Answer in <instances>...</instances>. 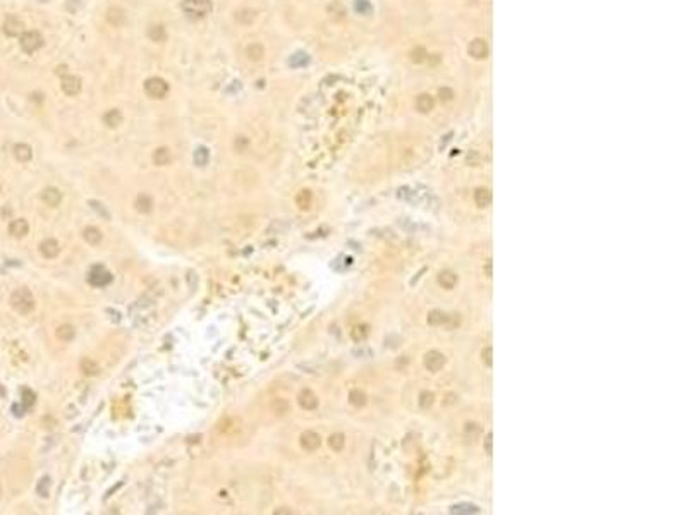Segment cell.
Wrapping results in <instances>:
<instances>
[{"instance_id": "cell-31", "label": "cell", "mask_w": 687, "mask_h": 515, "mask_svg": "<svg viewBox=\"0 0 687 515\" xmlns=\"http://www.w3.org/2000/svg\"><path fill=\"white\" fill-rule=\"evenodd\" d=\"M246 54H248V57H249V60L259 62V60L263 59V55H265V50H263V47L259 45V43H253V45H249V47H248Z\"/></svg>"}, {"instance_id": "cell-41", "label": "cell", "mask_w": 687, "mask_h": 515, "mask_svg": "<svg viewBox=\"0 0 687 515\" xmlns=\"http://www.w3.org/2000/svg\"><path fill=\"white\" fill-rule=\"evenodd\" d=\"M481 357H483V361H484V364L488 366V368H492L493 366V350H492V347H486V349H483V352H481Z\"/></svg>"}, {"instance_id": "cell-22", "label": "cell", "mask_w": 687, "mask_h": 515, "mask_svg": "<svg viewBox=\"0 0 687 515\" xmlns=\"http://www.w3.org/2000/svg\"><path fill=\"white\" fill-rule=\"evenodd\" d=\"M103 122L107 124L108 127H117L119 124L122 122V114H121V110H117V108H112V110H108L107 114L103 115Z\"/></svg>"}, {"instance_id": "cell-25", "label": "cell", "mask_w": 687, "mask_h": 515, "mask_svg": "<svg viewBox=\"0 0 687 515\" xmlns=\"http://www.w3.org/2000/svg\"><path fill=\"white\" fill-rule=\"evenodd\" d=\"M349 402L352 404L354 407H364V406H366V402H368L366 393L361 392V390H358V388L350 390V393H349Z\"/></svg>"}, {"instance_id": "cell-38", "label": "cell", "mask_w": 687, "mask_h": 515, "mask_svg": "<svg viewBox=\"0 0 687 515\" xmlns=\"http://www.w3.org/2000/svg\"><path fill=\"white\" fill-rule=\"evenodd\" d=\"M35 398H36V395L31 392L30 388H25V390H23V404H25L26 407H31L33 404H35Z\"/></svg>"}, {"instance_id": "cell-39", "label": "cell", "mask_w": 687, "mask_h": 515, "mask_svg": "<svg viewBox=\"0 0 687 515\" xmlns=\"http://www.w3.org/2000/svg\"><path fill=\"white\" fill-rule=\"evenodd\" d=\"M466 436L469 438V440H476V435L479 433V428H478V424H474V422H469V424H466Z\"/></svg>"}, {"instance_id": "cell-42", "label": "cell", "mask_w": 687, "mask_h": 515, "mask_svg": "<svg viewBox=\"0 0 687 515\" xmlns=\"http://www.w3.org/2000/svg\"><path fill=\"white\" fill-rule=\"evenodd\" d=\"M241 146H242V150L248 146V139L246 138H237V141H235V150L241 151Z\"/></svg>"}, {"instance_id": "cell-18", "label": "cell", "mask_w": 687, "mask_h": 515, "mask_svg": "<svg viewBox=\"0 0 687 515\" xmlns=\"http://www.w3.org/2000/svg\"><path fill=\"white\" fill-rule=\"evenodd\" d=\"M172 162V155L169 151V148H157L155 153H153V163L158 167L169 165Z\"/></svg>"}, {"instance_id": "cell-3", "label": "cell", "mask_w": 687, "mask_h": 515, "mask_svg": "<svg viewBox=\"0 0 687 515\" xmlns=\"http://www.w3.org/2000/svg\"><path fill=\"white\" fill-rule=\"evenodd\" d=\"M145 91L148 96H151V98L160 100L169 95V84H167L162 78H150L145 83Z\"/></svg>"}, {"instance_id": "cell-17", "label": "cell", "mask_w": 687, "mask_h": 515, "mask_svg": "<svg viewBox=\"0 0 687 515\" xmlns=\"http://www.w3.org/2000/svg\"><path fill=\"white\" fill-rule=\"evenodd\" d=\"M107 19H108V23L112 24V26L119 28V26H122V24L126 23V14H124L122 9H119V7H110L108 14H107Z\"/></svg>"}, {"instance_id": "cell-15", "label": "cell", "mask_w": 687, "mask_h": 515, "mask_svg": "<svg viewBox=\"0 0 687 515\" xmlns=\"http://www.w3.org/2000/svg\"><path fill=\"white\" fill-rule=\"evenodd\" d=\"M438 283H440V287L450 290V288H454L457 285V275H455L454 272H450V270H444V272L438 273Z\"/></svg>"}, {"instance_id": "cell-30", "label": "cell", "mask_w": 687, "mask_h": 515, "mask_svg": "<svg viewBox=\"0 0 687 515\" xmlns=\"http://www.w3.org/2000/svg\"><path fill=\"white\" fill-rule=\"evenodd\" d=\"M474 201H476L478 206L486 208V206H490V203H492V192L488 189H478L476 194H474Z\"/></svg>"}, {"instance_id": "cell-23", "label": "cell", "mask_w": 687, "mask_h": 515, "mask_svg": "<svg viewBox=\"0 0 687 515\" xmlns=\"http://www.w3.org/2000/svg\"><path fill=\"white\" fill-rule=\"evenodd\" d=\"M148 36H150V40H151V41H157V43L165 41V40H167L165 28H163L162 24H153L150 30H148Z\"/></svg>"}, {"instance_id": "cell-37", "label": "cell", "mask_w": 687, "mask_h": 515, "mask_svg": "<svg viewBox=\"0 0 687 515\" xmlns=\"http://www.w3.org/2000/svg\"><path fill=\"white\" fill-rule=\"evenodd\" d=\"M289 64H291L292 67H301V65H306V64H307V55H306V54H294V55L291 57Z\"/></svg>"}, {"instance_id": "cell-24", "label": "cell", "mask_w": 687, "mask_h": 515, "mask_svg": "<svg viewBox=\"0 0 687 515\" xmlns=\"http://www.w3.org/2000/svg\"><path fill=\"white\" fill-rule=\"evenodd\" d=\"M311 203H313V194H311V191L302 189L299 194L296 196V205L299 206L301 210H309Z\"/></svg>"}, {"instance_id": "cell-35", "label": "cell", "mask_w": 687, "mask_h": 515, "mask_svg": "<svg viewBox=\"0 0 687 515\" xmlns=\"http://www.w3.org/2000/svg\"><path fill=\"white\" fill-rule=\"evenodd\" d=\"M450 512L452 513H478L479 510H478V507H474V505H455Z\"/></svg>"}, {"instance_id": "cell-34", "label": "cell", "mask_w": 687, "mask_h": 515, "mask_svg": "<svg viewBox=\"0 0 687 515\" xmlns=\"http://www.w3.org/2000/svg\"><path fill=\"white\" fill-rule=\"evenodd\" d=\"M433 402H435V395L431 392H421V395H419V406H421V409H430L431 406H433Z\"/></svg>"}, {"instance_id": "cell-32", "label": "cell", "mask_w": 687, "mask_h": 515, "mask_svg": "<svg viewBox=\"0 0 687 515\" xmlns=\"http://www.w3.org/2000/svg\"><path fill=\"white\" fill-rule=\"evenodd\" d=\"M208 160H210V151H208V148H205V146H200V148H196V151H194V163L198 167H205L206 163H208Z\"/></svg>"}, {"instance_id": "cell-8", "label": "cell", "mask_w": 687, "mask_h": 515, "mask_svg": "<svg viewBox=\"0 0 687 515\" xmlns=\"http://www.w3.org/2000/svg\"><path fill=\"white\" fill-rule=\"evenodd\" d=\"M40 253H41V256H43V258H47V259H54V258L59 256L60 246H59V242H57L55 239H52V237L43 239V240H41V244H40Z\"/></svg>"}, {"instance_id": "cell-36", "label": "cell", "mask_w": 687, "mask_h": 515, "mask_svg": "<svg viewBox=\"0 0 687 515\" xmlns=\"http://www.w3.org/2000/svg\"><path fill=\"white\" fill-rule=\"evenodd\" d=\"M272 409L278 414V416H282V414H285V412H287V409H289V404L283 400V398H275V400L272 402Z\"/></svg>"}, {"instance_id": "cell-33", "label": "cell", "mask_w": 687, "mask_h": 515, "mask_svg": "<svg viewBox=\"0 0 687 515\" xmlns=\"http://www.w3.org/2000/svg\"><path fill=\"white\" fill-rule=\"evenodd\" d=\"M428 321H430V325H435V326L445 325L447 321H449V316H447L445 312H441V311H431L430 316H428Z\"/></svg>"}, {"instance_id": "cell-7", "label": "cell", "mask_w": 687, "mask_h": 515, "mask_svg": "<svg viewBox=\"0 0 687 515\" xmlns=\"http://www.w3.org/2000/svg\"><path fill=\"white\" fill-rule=\"evenodd\" d=\"M299 443L306 452H315L321 445V438L315 431H304L299 438Z\"/></svg>"}, {"instance_id": "cell-2", "label": "cell", "mask_w": 687, "mask_h": 515, "mask_svg": "<svg viewBox=\"0 0 687 515\" xmlns=\"http://www.w3.org/2000/svg\"><path fill=\"white\" fill-rule=\"evenodd\" d=\"M182 11L189 19L198 21V19H203L211 12V0H184Z\"/></svg>"}, {"instance_id": "cell-14", "label": "cell", "mask_w": 687, "mask_h": 515, "mask_svg": "<svg viewBox=\"0 0 687 515\" xmlns=\"http://www.w3.org/2000/svg\"><path fill=\"white\" fill-rule=\"evenodd\" d=\"M14 156H16V160H17V162H23V163L30 162L31 158H33V150H31V146H30V144H26V143H19V144H16V146H14Z\"/></svg>"}, {"instance_id": "cell-21", "label": "cell", "mask_w": 687, "mask_h": 515, "mask_svg": "<svg viewBox=\"0 0 687 515\" xmlns=\"http://www.w3.org/2000/svg\"><path fill=\"white\" fill-rule=\"evenodd\" d=\"M83 237H84L86 242L91 244V246H97V244L102 242L103 234L100 232L97 227H86L84 232H83Z\"/></svg>"}, {"instance_id": "cell-40", "label": "cell", "mask_w": 687, "mask_h": 515, "mask_svg": "<svg viewBox=\"0 0 687 515\" xmlns=\"http://www.w3.org/2000/svg\"><path fill=\"white\" fill-rule=\"evenodd\" d=\"M49 486H50V479L49 478H43L40 483H38V486H36V491L41 495V497H47L49 495Z\"/></svg>"}, {"instance_id": "cell-10", "label": "cell", "mask_w": 687, "mask_h": 515, "mask_svg": "<svg viewBox=\"0 0 687 515\" xmlns=\"http://www.w3.org/2000/svg\"><path fill=\"white\" fill-rule=\"evenodd\" d=\"M62 91L69 96H76L81 91V79L78 76H64L62 78Z\"/></svg>"}, {"instance_id": "cell-43", "label": "cell", "mask_w": 687, "mask_h": 515, "mask_svg": "<svg viewBox=\"0 0 687 515\" xmlns=\"http://www.w3.org/2000/svg\"><path fill=\"white\" fill-rule=\"evenodd\" d=\"M484 449H486V454H492V435L486 436V443H484Z\"/></svg>"}, {"instance_id": "cell-19", "label": "cell", "mask_w": 687, "mask_h": 515, "mask_svg": "<svg viewBox=\"0 0 687 515\" xmlns=\"http://www.w3.org/2000/svg\"><path fill=\"white\" fill-rule=\"evenodd\" d=\"M79 368H81V371H83V373L86 374V376H95V374H98V371H100L98 363H97V361H93L91 357L81 359Z\"/></svg>"}, {"instance_id": "cell-1", "label": "cell", "mask_w": 687, "mask_h": 515, "mask_svg": "<svg viewBox=\"0 0 687 515\" xmlns=\"http://www.w3.org/2000/svg\"><path fill=\"white\" fill-rule=\"evenodd\" d=\"M11 306L19 312V315H30V312L35 311L36 301H35V297H33L30 288L21 287V288H16V290L11 294Z\"/></svg>"}, {"instance_id": "cell-6", "label": "cell", "mask_w": 687, "mask_h": 515, "mask_svg": "<svg viewBox=\"0 0 687 515\" xmlns=\"http://www.w3.org/2000/svg\"><path fill=\"white\" fill-rule=\"evenodd\" d=\"M423 363H425V368L428 369V371L438 373L440 369L445 366V355L441 352H438V350H430V352L425 354Z\"/></svg>"}, {"instance_id": "cell-4", "label": "cell", "mask_w": 687, "mask_h": 515, "mask_svg": "<svg viewBox=\"0 0 687 515\" xmlns=\"http://www.w3.org/2000/svg\"><path fill=\"white\" fill-rule=\"evenodd\" d=\"M43 47V36L38 31H26L21 35V48L26 54H35Z\"/></svg>"}, {"instance_id": "cell-26", "label": "cell", "mask_w": 687, "mask_h": 515, "mask_svg": "<svg viewBox=\"0 0 687 515\" xmlns=\"http://www.w3.org/2000/svg\"><path fill=\"white\" fill-rule=\"evenodd\" d=\"M55 333H57V339L59 340L71 342L76 337V330H74V326H71V325H60Z\"/></svg>"}, {"instance_id": "cell-12", "label": "cell", "mask_w": 687, "mask_h": 515, "mask_svg": "<svg viewBox=\"0 0 687 515\" xmlns=\"http://www.w3.org/2000/svg\"><path fill=\"white\" fill-rule=\"evenodd\" d=\"M41 199L47 206L55 208V206H59L62 201V192L59 189H55V187H47V189H43V192H41Z\"/></svg>"}, {"instance_id": "cell-9", "label": "cell", "mask_w": 687, "mask_h": 515, "mask_svg": "<svg viewBox=\"0 0 687 515\" xmlns=\"http://www.w3.org/2000/svg\"><path fill=\"white\" fill-rule=\"evenodd\" d=\"M23 30H25V24H23V21L17 16H9L6 21H4V33H6L7 36L23 35Z\"/></svg>"}, {"instance_id": "cell-5", "label": "cell", "mask_w": 687, "mask_h": 515, "mask_svg": "<svg viewBox=\"0 0 687 515\" xmlns=\"http://www.w3.org/2000/svg\"><path fill=\"white\" fill-rule=\"evenodd\" d=\"M88 282L93 287H105L112 282V275H110V272H107L103 266H93L90 270Z\"/></svg>"}, {"instance_id": "cell-44", "label": "cell", "mask_w": 687, "mask_h": 515, "mask_svg": "<svg viewBox=\"0 0 687 515\" xmlns=\"http://www.w3.org/2000/svg\"><path fill=\"white\" fill-rule=\"evenodd\" d=\"M486 275L492 277V261H488V264H486Z\"/></svg>"}, {"instance_id": "cell-27", "label": "cell", "mask_w": 687, "mask_h": 515, "mask_svg": "<svg viewBox=\"0 0 687 515\" xmlns=\"http://www.w3.org/2000/svg\"><path fill=\"white\" fill-rule=\"evenodd\" d=\"M235 19H237V23L249 26V24H253V21L256 19V11H253V9H242V11L235 12Z\"/></svg>"}, {"instance_id": "cell-29", "label": "cell", "mask_w": 687, "mask_h": 515, "mask_svg": "<svg viewBox=\"0 0 687 515\" xmlns=\"http://www.w3.org/2000/svg\"><path fill=\"white\" fill-rule=\"evenodd\" d=\"M433 105H435L433 98L428 95H419L416 100V108L419 110V112H430V110L433 108Z\"/></svg>"}, {"instance_id": "cell-16", "label": "cell", "mask_w": 687, "mask_h": 515, "mask_svg": "<svg viewBox=\"0 0 687 515\" xmlns=\"http://www.w3.org/2000/svg\"><path fill=\"white\" fill-rule=\"evenodd\" d=\"M134 206H136V210L139 211V213H150L151 208H153V201H151V198L148 194L141 192V194L136 196Z\"/></svg>"}, {"instance_id": "cell-11", "label": "cell", "mask_w": 687, "mask_h": 515, "mask_svg": "<svg viewBox=\"0 0 687 515\" xmlns=\"http://www.w3.org/2000/svg\"><path fill=\"white\" fill-rule=\"evenodd\" d=\"M297 402L299 406L304 409V411H313V409L318 407V398L311 390H302V392L297 395Z\"/></svg>"}, {"instance_id": "cell-13", "label": "cell", "mask_w": 687, "mask_h": 515, "mask_svg": "<svg viewBox=\"0 0 687 515\" xmlns=\"http://www.w3.org/2000/svg\"><path fill=\"white\" fill-rule=\"evenodd\" d=\"M28 232H30V223H28L25 218L12 220L11 225H9V234H11L12 237L21 239V237H25Z\"/></svg>"}, {"instance_id": "cell-20", "label": "cell", "mask_w": 687, "mask_h": 515, "mask_svg": "<svg viewBox=\"0 0 687 515\" xmlns=\"http://www.w3.org/2000/svg\"><path fill=\"white\" fill-rule=\"evenodd\" d=\"M469 54L474 57V59H483L488 54V47L483 40H474L469 45Z\"/></svg>"}, {"instance_id": "cell-28", "label": "cell", "mask_w": 687, "mask_h": 515, "mask_svg": "<svg viewBox=\"0 0 687 515\" xmlns=\"http://www.w3.org/2000/svg\"><path fill=\"white\" fill-rule=\"evenodd\" d=\"M345 445V436L342 433H334V435L328 436V446L334 452H340Z\"/></svg>"}]
</instances>
